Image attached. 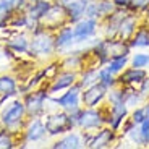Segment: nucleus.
I'll use <instances>...</instances> for the list:
<instances>
[{
  "instance_id": "nucleus-12",
  "label": "nucleus",
  "mask_w": 149,
  "mask_h": 149,
  "mask_svg": "<svg viewBox=\"0 0 149 149\" xmlns=\"http://www.w3.org/2000/svg\"><path fill=\"white\" fill-rule=\"evenodd\" d=\"M105 52L109 58L113 57H122L130 54V45L125 44V41H105Z\"/></svg>"
},
{
  "instance_id": "nucleus-11",
  "label": "nucleus",
  "mask_w": 149,
  "mask_h": 149,
  "mask_svg": "<svg viewBox=\"0 0 149 149\" xmlns=\"http://www.w3.org/2000/svg\"><path fill=\"white\" fill-rule=\"evenodd\" d=\"M146 78H148V73H146L144 68L133 67V68H128L118 78V81L122 84H134V83H143Z\"/></svg>"
},
{
  "instance_id": "nucleus-27",
  "label": "nucleus",
  "mask_w": 149,
  "mask_h": 149,
  "mask_svg": "<svg viewBox=\"0 0 149 149\" xmlns=\"http://www.w3.org/2000/svg\"><path fill=\"white\" fill-rule=\"evenodd\" d=\"M144 97L141 96V93H134V91H131V93H125V105L127 107H136V105H139V102L143 101Z\"/></svg>"
},
{
  "instance_id": "nucleus-25",
  "label": "nucleus",
  "mask_w": 149,
  "mask_h": 149,
  "mask_svg": "<svg viewBox=\"0 0 149 149\" xmlns=\"http://www.w3.org/2000/svg\"><path fill=\"white\" fill-rule=\"evenodd\" d=\"M99 81V71L97 70H88V71H84L83 73V76H81V88L84 86V88H88V86H91V84H94V83H97Z\"/></svg>"
},
{
  "instance_id": "nucleus-32",
  "label": "nucleus",
  "mask_w": 149,
  "mask_h": 149,
  "mask_svg": "<svg viewBox=\"0 0 149 149\" xmlns=\"http://www.w3.org/2000/svg\"><path fill=\"white\" fill-rule=\"evenodd\" d=\"M144 118H148V117H146V110H144V107H138L136 110L133 112L131 122H133V123H136V125H139V123H141Z\"/></svg>"
},
{
  "instance_id": "nucleus-8",
  "label": "nucleus",
  "mask_w": 149,
  "mask_h": 149,
  "mask_svg": "<svg viewBox=\"0 0 149 149\" xmlns=\"http://www.w3.org/2000/svg\"><path fill=\"white\" fill-rule=\"evenodd\" d=\"M68 11L67 8H65V5H50L49 7V10L45 11L44 15L39 18V21L42 23V24H45V26H57V24H60V23L63 21L65 18H67Z\"/></svg>"
},
{
  "instance_id": "nucleus-10",
  "label": "nucleus",
  "mask_w": 149,
  "mask_h": 149,
  "mask_svg": "<svg viewBox=\"0 0 149 149\" xmlns=\"http://www.w3.org/2000/svg\"><path fill=\"white\" fill-rule=\"evenodd\" d=\"M89 2L91 0H70V2L63 3L71 21H79L81 16L86 15V8H88Z\"/></svg>"
},
{
  "instance_id": "nucleus-21",
  "label": "nucleus",
  "mask_w": 149,
  "mask_h": 149,
  "mask_svg": "<svg viewBox=\"0 0 149 149\" xmlns=\"http://www.w3.org/2000/svg\"><path fill=\"white\" fill-rule=\"evenodd\" d=\"M73 42H74L73 29H71V28H65V29H62V33L58 34V37H57L55 47L57 49H68Z\"/></svg>"
},
{
  "instance_id": "nucleus-40",
  "label": "nucleus",
  "mask_w": 149,
  "mask_h": 149,
  "mask_svg": "<svg viewBox=\"0 0 149 149\" xmlns=\"http://www.w3.org/2000/svg\"><path fill=\"white\" fill-rule=\"evenodd\" d=\"M67 2H70V0H63V3H67Z\"/></svg>"
},
{
  "instance_id": "nucleus-38",
  "label": "nucleus",
  "mask_w": 149,
  "mask_h": 149,
  "mask_svg": "<svg viewBox=\"0 0 149 149\" xmlns=\"http://www.w3.org/2000/svg\"><path fill=\"white\" fill-rule=\"evenodd\" d=\"M144 110H146V117L149 118V102H148V105H144Z\"/></svg>"
},
{
  "instance_id": "nucleus-3",
  "label": "nucleus",
  "mask_w": 149,
  "mask_h": 149,
  "mask_svg": "<svg viewBox=\"0 0 149 149\" xmlns=\"http://www.w3.org/2000/svg\"><path fill=\"white\" fill-rule=\"evenodd\" d=\"M55 49V42L52 41L50 34L45 33H37L33 37V42H31V52L37 57H49L54 52Z\"/></svg>"
},
{
  "instance_id": "nucleus-16",
  "label": "nucleus",
  "mask_w": 149,
  "mask_h": 149,
  "mask_svg": "<svg viewBox=\"0 0 149 149\" xmlns=\"http://www.w3.org/2000/svg\"><path fill=\"white\" fill-rule=\"evenodd\" d=\"M45 99H47V94L45 93H34L33 96L28 97L24 107H26V110L29 112V113H37L39 110H42Z\"/></svg>"
},
{
  "instance_id": "nucleus-17",
  "label": "nucleus",
  "mask_w": 149,
  "mask_h": 149,
  "mask_svg": "<svg viewBox=\"0 0 149 149\" xmlns=\"http://www.w3.org/2000/svg\"><path fill=\"white\" fill-rule=\"evenodd\" d=\"M112 139H113V131L112 130H101L91 141V148H107L110 146Z\"/></svg>"
},
{
  "instance_id": "nucleus-4",
  "label": "nucleus",
  "mask_w": 149,
  "mask_h": 149,
  "mask_svg": "<svg viewBox=\"0 0 149 149\" xmlns=\"http://www.w3.org/2000/svg\"><path fill=\"white\" fill-rule=\"evenodd\" d=\"M107 89L109 88L105 84H102L101 81H97V83H94V84L88 86V88L84 89V93L81 94V99H83L84 107H94V105H97L105 97Z\"/></svg>"
},
{
  "instance_id": "nucleus-31",
  "label": "nucleus",
  "mask_w": 149,
  "mask_h": 149,
  "mask_svg": "<svg viewBox=\"0 0 149 149\" xmlns=\"http://www.w3.org/2000/svg\"><path fill=\"white\" fill-rule=\"evenodd\" d=\"M125 101V93H123L122 89H112L110 93H109V102H110V105L113 104H120V102Z\"/></svg>"
},
{
  "instance_id": "nucleus-36",
  "label": "nucleus",
  "mask_w": 149,
  "mask_h": 149,
  "mask_svg": "<svg viewBox=\"0 0 149 149\" xmlns=\"http://www.w3.org/2000/svg\"><path fill=\"white\" fill-rule=\"evenodd\" d=\"M148 3H149V0H133V2H131V5H133L134 8H143Z\"/></svg>"
},
{
  "instance_id": "nucleus-18",
  "label": "nucleus",
  "mask_w": 149,
  "mask_h": 149,
  "mask_svg": "<svg viewBox=\"0 0 149 149\" xmlns=\"http://www.w3.org/2000/svg\"><path fill=\"white\" fill-rule=\"evenodd\" d=\"M83 143H81V138H79V134L76 133H71L68 134V136H65L63 139H60V141H57L55 144H54V148L57 149H76V148H81Z\"/></svg>"
},
{
  "instance_id": "nucleus-39",
  "label": "nucleus",
  "mask_w": 149,
  "mask_h": 149,
  "mask_svg": "<svg viewBox=\"0 0 149 149\" xmlns=\"http://www.w3.org/2000/svg\"><path fill=\"white\" fill-rule=\"evenodd\" d=\"M3 10V5H2V2H0V11Z\"/></svg>"
},
{
  "instance_id": "nucleus-14",
  "label": "nucleus",
  "mask_w": 149,
  "mask_h": 149,
  "mask_svg": "<svg viewBox=\"0 0 149 149\" xmlns=\"http://www.w3.org/2000/svg\"><path fill=\"white\" fill-rule=\"evenodd\" d=\"M45 131H47L45 125L41 120H33L26 130V138H28V141H39V139L44 138Z\"/></svg>"
},
{
  "instance_id": "nucleus-6",
  "label": "nucleus",
  "mask_w": 149,
  "mask_h": 149,
  "mask_svg": "<svg viewBox=\"0 0 149 149\" xmlns=\"http://www.w3.org/2000/svg\"><path fill=\"white\" fill-rule=\"evenodd\" d=\"M79 96H81V84H76V86H71V89H68L62 97L54 99V102L60 107H63L65 110L74 112V110H79Z\"/></svg>"
},
{
  "instance_id": "nucleus-28",
  "label": "nucleus",
  "mask_w": 149,
  "mask_h": 149,
  "mask_svg": "<svg viewBox=\"0 0 149 149\" xmlns=\"http://www.w3.org/2000/svg\"><path fill=\"white\" fill-rule=\"evenodd\" d=\"M149 65V54H134L131 57V67L146 68Z\"/></svg>"
},
{
  "instance_id": "nucleus-30",
  "label": "nucleus",
  "mask_w": 149,
  "mask_h": 149,
  "mask_svg": "<svg viewBox=\"0 0 149 149\" xmlns=\"http://www.w3.org/2000/svg\"><path fill=\"white\" fill-rule=\"evenodd\" d=\"M139 130H141V143L143 146L149 144V118H144L139 123Z\"/></svg>"
},
{
  "instance_id": "nucleus-35",
  "label": "nucleus",
  "mask_w": 149,
  "mask_h": 149,
  "mask_svg": "<svg viewBox=\"0 0 149 149\" xmlns=\"http://www.w3.org/2000/svg\"><path fill=\"white\" fill-rule=\"evenodd\" d=\"M143 97H148L149 96V78H146L144 81L141 83V89H139Z\"/></svg>"
},
{
  "instance_id": "nucleus-2",
  "label": "nucleus",
  "mask_w": 149,
  "mask_h": 149,
  "mask_svg": "<svg viewBox=\"0 0 149 149\" xmlns=\"http://www.w3.org/2000/svg\"><path fill=\"white\" fill-rule=\"evenodd\" d=\"M105 122L101 112L93 110V107H88L86 110H78L76 112V125H79L84 130H91V128L101 127Z\"/></svg>"
},
{
  "instance_id": "nucleus-22",
  "label": "nucleus",
  "mask_w": 149,
  "mask_h": 149,
  "mask_svg": "<svg viewBox=\"0 0 149 149\" xmlns=\"http://www.w3.org/2000/svg\"><path fill=\"white\" fill-rule=\"evenodd\" d=\"M131 47H149V29H141L133 36V41H131Z\"/></svg>"
},
{
  "instance_id": "nucleus-20",
  "label": "nucleus",
  "mask_w": 149,
  "mask_h": 149,
  "mask_svg": "<svg viewBox=\"0 0 149 149\" xmlns=\"http://www.w3.org/2000/svg\"><path fill=\"white\" fill-rule=\"evenodd\" d=\"M125 18V13H118V11H113L110 16H109V26H107V31H105V36L110 39L113 37L117 33H118V28H120V23L123 21Z\"/></svg>"
},
{
  "instance_id": "nucleus-7",
  "label": "nucleus",
  "mask_w": 149,
  "mask_h": 149,
  "mask_svg": "<svg viewBox=\"0 0 149 149\" xmlns=\"http://www.w3.org/2000/svg\"><path fill=\"white\" fill-rule=\"evenodd\" d=\"M97 31V21L94 18H84L79 19L76 23V26L73 28V34H74V41L76 42H84L89 37H93Z\"/></svg>"
},
{
  "instance_id": "nucleus-9",
  "label": "nucleus",
  "mask_w": 149,
  "mask_h": 149,
  "mask_svg": "<svg viewBox=\"0 0 149 149\" xmlns=\"http://www.w3.org/2000/svg\"><path fill=\"white\" fill-rule=\"evenodd\" d=\"M24 110H26V107H24L21 102H18V101L13 102L7 110L2 113V122H3V125H7V127H10V128L15 127L16 123H19Z\"/></svg>"
},
{
  "instance_id": "nucleus-33",
  "label": "nucleus",
  "mask_w": 149,
  "mask_h": 149,
  "mask_svg": "<svg viewBox=\"0 0 149 149\" xmlns=\"http://www.w3.org/2000/svg\"><path fill=\"white\" fill-rule=\"evenodd\" d=\"M23 0H2V5H3V10H11V8H16L21 5Z\"/></svg>"
},
{
  "instance_id": "nucleus-37",
  "label": "nucleus",
  "mask_w": 149,
  "mask_h": 149,
  "mask_svg": "<svg viewBox=\"0 0 149 149\" xmlns=\"http://www.w3.org/2000/svg\"><path fill=\"white\" fill-rule=\"evenodd\" d=\"M113 2H115L117 7H128V5H131L133 0H113Z\"/></svg>"
},
{
  "instance_id": "nucleus-15",
  "label": "nucleus",
  "mask_w": 149,
  "mask_h": 149,
  "mask_svg": "<svg viewBox=\"0 0 149 149\" xmlns=\"http://www.w3.org/2000/svg\"><path fill=\"white\" fill-rule=\"evenodd\" d=\"M134 28H136V18L134 16H125L123 21L120 23V28L117 34H118V37L122 41H127V39H130L134 34Z\"/></svg>"
},
{
  "instance_id": "nucleus-41",
  "label": "nucleus",
  "mask_w": 149,
  "mask_h": 149,
  "mask_svg": "<svg viewBox=\"0 0 149 149\" xmlns=\"http://www.w3.org/2000/svg\"><path fill=\"white\" fill-rule=\"evenodd\" d=\"M34 2H36V0H34Z\"/></svg>"
},
{
  "instance_id": "nucleus-5",
  "label": "nucleus",
  "mask_w": 149,
  "mask_h": 149,
  "mask_svg": "<svg viewBox=\"0 0 149 149\" xmlns=\"http://www.w3.org/2000/svg\"><path fill=\"white\" fill-rule=\"evenodd\" d=\"M115 2L110 0H91L86 8V16L88 18H104V16H110V13L115 11Z\"/></svg>"
},
{
  "instance_id": "nucleus-23",
  "label": "nucleus",
  "mask_w": 149,
  "mask_h": 149,
  "mask_svg": "<svg viewBox=\"0 0 149 149\" xmlns=\"http://www.w3.org/2000/svg\"><path fill=\"white\" fill-rule=\"evenodd\" d=\"M128 63V55H122V57H113V58L109 60V70L112 71V73L115 74L118 73V71H122L123 68L127 67Z\"/></svg>"
},
{
  "instance_id": "nucleus-29",
  "label": "nucleus",
  "mask_w": 149,
  "mask_h": 149,
  "mask_svg": "<svg viewBox=\"0 0 149 149\" xmlns=\"http://www.w3.org/2000/svg\"><path fill=\"white\" fill-rule=\"evenodd\" d=\"M99 81L102 83V84H105L107 88H112V86L115 84V78H113V73H112L109 68H104V70L99 71Z\"/></svg>"
},
{
  "instance_id": "nucleus-34",
  "label": "nucleus",
  "mask_w": 149,
  "mask_h": 149,
  "mask_svg": "<svg viewBox=\"0 0 149 149\" xmlns=\"http://www.w3.org/2000/svg\"><path fill=\"white\" fill-rule=\"evenodd\" d=\"M0 148H2V149L11 148V139H10V136H8V134L0 133Z\"/></svg>"
},
{
  "instance_id": "nucleus-26",
  "label": "nucleus",
  "mask_w": 149,
  "mask_h": 149,
  "mask_svg": "<svg viewBox=\"0 0 149 149\" xmlns=\"http://www.w3.org/2000/svg\"><path fill=\"white\" fill-rule=\"evenodd\" d=\"M16 89V84H15V79L10 78V76H2L0 78V93H5V94H13Z\"/></svg>"
},
{
  "instance_id": "nucleus-24",
  "label": "nucleus",
  "mask_w": 149,
  "mask_h": 149,
  "mask_svg": "<svg viewBox=\"0 0 149 149\" xmlns=\"http://www.w3.org/2000/svg\"><path fill=\"white\" fill-rule=\"evenodd\" d=\"M8 45H10L11 49H15V50H18V52H24V50H28V39L24 34H19V36L16 37H11L10 41H8Z\"/></svg>"
},
{
  "instance_id": "nucleus-1",
  "label": "nucleus",
  "mask_w": 149,
  "mask_h": 149,
  "mask_svg": "<svg viewBox=\"0 0 149 149\" xmlns=\"http://www.w3.org/2000/svg\"><path fill=\"white\" fill-rule=\"evenodd\" d=\"M74 118L73 115L68 113H55L50 115L45 122V130L50 134H58V133H65V131L71 130V127L74 125Z\"/></svg>"
},
{
  "instance_id": "nucleus-19",
  "label": "nucleus",
  "mask_w": 149,
  "mask_h": 149,
  "mask_svg": "<svg viewBox=\"0 0 149 149\" xmlns=\"http://www.w3.org/2000/svg\"><path fill=\"white\" fill-rule=\"evenodd\" d=\"M49 7H50V3H49L47 0H36V3L31 7L29 13H28L26 21H31V19H33V21H34V19H39L45 11L49 10Z\"/></svg>"
},
{
  "instance_id": "nucleus-13",
  "label": "nucleus",
  "mask_w": 149,
  "mask_h": 149,
  "mask_svg": "<svg viewBox=\"0 0 149 149\" xmlns=\"http://www.w3.org/2000/svg\"><path fill=\"white\" fill-rule=\"evenodd\" d=\"M74 79H76V73H73V71H67V73L60 74L58 78L54 81V84L50 86L49 93L55 94L57 91H62V89H65V88H70V86L74 84Z\"/></svg>"
}]
</instances>
